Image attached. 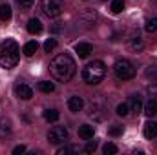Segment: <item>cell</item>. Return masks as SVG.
<instances>
[{"label": "cell", "instance_id": "obj_1", "mask_svg": "<svg viewBox=\"0 0 157 155\" xmlns=\"http://www.w3.org/2000/svg\"><path fill=\"white\" fill-rule=\"evenodd\" d=\"M75 71H77L75 60L68 53H60L49 62V73L59 82H70L75 75Z\"/></svg>", "mask_w": 157, "mask_h": 155}, {"label": "cell", "instance_id": "obj_2", "mask_svg": "<svg viewBox=\"0 0 157 155\" xmlns=\"http://www.w3.org/2000/svg\"><path fill=\"white\" fill-rule=\"evenodd\" d=\"M20 59V49L18 44L13 39H6L0 42V66L4 70H11L18 64Z\"/></svg>", "mask_w": 157, "mask_h": 155}, {"label": "cell", "instance_id": "obj_3", "mask_svg": "<svg viewBox=\"0 0 157 155\" xmlns=\"http://www.w3.org/2000/svg\"><path fill=\"white\" fill-rule=\"evenodd\" d=\"M104 77H106V66L102 60H93L82 70V78L90 86H97L99 82H102Z\"/></svg>", "mask_w": 157, "mask_h": 155}, {"label": "cell", "instance_id": "obj_4", "mask_svg": "<svg viewBox=\"0 0 157 155\" xmlns=\"http://www.w3.org/2000/svg\"><path fill=\"white\" fill-rule=\"evenodd\" d=\"M40 11L48 18H55L64 11V2L62 0H40Z\"/></svg>", "mask_w": 157, "mask_h": 155}, {"label": "cell", "instance_id": "obj_5", "mask_svg": "<svg viewBox=\"0 0 157 155\" xmlns=\"http://www.w3.org/2000/svg\"><path fill=\"white\" fill-rule=\"evenodd\" d=\"M113 71H115L117 78H121V80H130V78L135 77V68L126 59H119L115 62V66H113Z\"/></svg>", "mask_w": 157, "mask_h": 155}, {"label": "cell", "instance_id": "obj_6", "mask_svg": "<svg viewBox=\"0 0 157 155\" xmlns=\"http://www.w3.org/2000/svg\"><path fill=\"white\" fill-rule=\"evenodd\" d=\"M88 115L93 117L95 120H102V119L106 117V104H104V100L101 99V95H97V97H93V99L90 100Z\"/></svg>", "mask_w": 157, "mask_h": 155}, {"label": "cell", "instance_id": "obj_7", "mask_svg": "<svg viewBox=\"0 0 157 155\" xmlns=\"http://www.w3.org/2000/svg\"><path fill=\"white\" fill-rule=\"evenodd\" d=\"M68 137H70V133H68V128H64V126H55V128H51L49 133H48L49 144H55V146L64 144V142L68 141Z\"/></svg>", "mask_w": 157, "mask_h": 155}, {"label": "cell", "instance_id": "obj_8", "mask_svg": "<svg viewBox=\"0 0 157 155\" xmlns=\"http://www.w3.org/2000/svg\"><path fill=\"white\" fill-rule=\"evenodd\" d=\"M15 93L20 100H29L33 97V89L28 86V84H17L15 86Z\"/></svg>", "mask_w": 157, "mask_h": 155}, {"label": "cell", "instance_id": "obj_9", "mask_svg": "<svg viewBox=\"0 0 157 155\" xmlns=\"http://www.w3.org/2000/svg\"><path fill=\"white\" fill-rule=\"evenodd\" d=\"M128 47L133 51V53H139L143 47H144V42H143V39L139 37V33H135V35H132L130 37V42H128Z\"/></svg>", "mask_w": 157, "mask_h": 155}, {"label": "cell", "instance_id": "obj_10", "mask_svg": "<svg viewBox=\"0 0 157 155\" xmlns=\"http://www.w3.org/2000/svg\"><path fill=\"white\" fill-rule=\"evenodd\" d=\"M68 108H70V112H73V113L80 112V110L84 108V100H82V97H78V95L70 97V100H68Z\"/></svg>", "mask_w": 157, "mask_h": 155}, {"label": "cell", "instance_id": "obj_11", "mask_svg": "<svg viewBox=\"0 0 157 155\" xmlns=\"http://www.w3.org/2000/svg\"><path fill=\"white\" fill-rule=\"evenodd\" d=\"M128 106H130V112L132 113H135V115H139L141 112H143V100H141V97L139 95H133L132 99H130V102H128Z\"/></svg>", "mask_w": 157, "mask_h": 155}, {"label": "cell", "instance_id": "obj_12", "mask_svg": "<svg viewBox=\"0 0 157 155\" xmlns=\"http://www.w3.org/2000/svg\"><path fill=\"white\" fill-rule=\"evenodd\" d=\"M75 51H77V55L80 59H86V57H90V53L93 51V46L88 44V42H78L77 46H75Z\"/></svg>", "mask_w": 157, "mask_h": 155}, {"label": "cell", "instance_id": "obj_13", "mask_svg": "<svg viewBox=\"0 0 157 155\" xmlns=\"http://www.w3.org/2000/svg\"><path fill=\"white\" fill-rule=\"evenodd\" d=\"M93 135H95V128H93V126L84 124V126H80V128H78V137H80V139L90 141V139H93Z\"/></svg>", "mask_w": 157, "mask_h": 155}, {"label": "cell", "instance_id": "obj_14", "mask_svg": "<svg viewBox=\"0 0 157 155\" xmlns=\"http://www.w3.org/2000/svg\"><path fill=\"white\" fill-rule=\"evenodd\" d=\"M143 112H144L148 117H155L157 115V97L150 99V100L143 106Z\"/></svg>", "mask_w": 157, "mask_h": 155}, {"label": "cell", "instance_id": "obj_15", "mask_svg": "<svg viewBox=\"0 0 157 155\" xmlns=\"http://www.w3.org/2000/svg\"><path fill=\"white\" fill-rule=\"evenodd\" d=\"M144 137H146V139H154V137H157V122L148 120V122L144 124Z\"/></svg>", "mask_w": 157, "mask_h": 155}, {"label": "cell", "instance_id": "obj_16", "mask_svg": "<svg viewBox=\"0 0 157 155\" xmlns=\"http://www.w3.org/2000/svg\"><path fill=\"white\" fill-rule=\"evenodd\" d=\"M28 31H29L31 35L42 33V22H40L39 18H31V20L28 22Z\"/></svg>", "mask_w": 157, "mask_h": 155}, {"label": "cell", "instance_id": "obj_17", "mask_svg": "<svg viewBox=\"0 0 157 155\" xmlns=\"http://www.w3.org/2000/svg\"><path fill=\"white\" fill-rule=\"evenodd\" d=\"M37 49H39L37 40H29V42L24 46V49H22V51H24V55H26V57H33V55L37 53Z\"/></svg>", "mask_w": 157, "mask_h": 155}, {"label": "cell", "instance_id": "obj_18", "mask_svg": "<svg viewBox=\"0 0 157 155\" xmlns=\"http://www.w3.org/2000/svg\"><path fill=\"white\" fill-rule=\"evenodd\" d=\"M11 15H13L11 6H9V4H2V6H0V20L7 22V20L11 18Z\"/></svg>", "mask_w": 157, "mask_h": 155}, {"label": "cell", "instance_id": "obj_19", "mask_svg": "<svg viewBox=\"0 0 157 155\" xmlns=\"http://www.w3.org/2000/svg\"><path fill=\"white\" fill-rule=\"evenodd\" d=\"M39 89L42 93H53L55 91V84L49 82V80H40L39 82Z\"/></svg>", "mask_w": 157, "mask_h": 155}, {"label": "cell", "instance_id": "obj_20", "mask_svg": "<svg viewBox=\"0 0 157 155\" xmlns=\"http://www.w3.org/2000/svg\"><path fill=\"white\" fill-rule=\"evenodd\" d=\"M59 117H60V113H59L57 110H46V112H44V119H46L48 122H57Z\"/></svg>", "mask_w": 157, "mask_h": 155}, {"label": "cell", "instance_id": "obj_21", "mask_svg": "<svg viewBox=\"0 0 157 155\" xmlns=\"http://www.w3.org/2000/svg\"><path fill=\"white\" fill-rule=\"evenodd\" d=\"M144 29H146V33H155V31H157V17H154V18H148V20H146Z\"/></svg>", "mask_w": 157, "mask_h": 155}, {"label": "cell", "instance_id": "obj_22", "mask_svg": "<svg viewBox=\"0 0 157 155\" xmlns=\"http://www.w3.org/2000/svg\"><path fill=\"white\" fill-rule=\"evenodd\" d=\"M11 133V122L9 120H0V137H6Z\"/></svg>", "mask_w": 157, "mask_h": 155}, {"label": "cell", "instance_id": "obj_23", "mask_svg": "<svg viewBox=\"0 0 157 155\" xmlns=\"http://www.w3.org/2000/svg\"><path fill=\"white\" fill-rule=\"evenodd\" d=\"M119 152V148L115 144H112V142H108V144H104V148H102V153L104 155H115Z\"/></svg>", "mask_w": 157, "mask_h": 155}, {"label": "cell", "instance_id": "obj_24", "mask_svg": "<svg viewBox=\"0 0 157 155\" xmlns=\"http://www.w3.org/2000/svg\"><path fill=\"white\" fill-rule=\"evenodd\" d=\"M115 113H117L119 117H126L128 113H130V106H128L126 102H121V104L117 106V112H115Z\"/></svg>", "mask_w": 157, "mask_h": 155}, {"label": "cell", "instance_id": "obj_25", "mask_svg": "<svg viewBox=\"0 0 157 155\" xmlns=\"http://www.w3.org/2000/svg\"><path fill=\"white\" fill-rule=\"evenodd\" d=\"M110 9H112V11H113L115 15H117V13H121V11L124 9V0H113V2H112V7H110Z\"/></svg>", "mask_w": 157, "mask_h": 155}, {"label": "cell", "instance_id": "obj_26", "mask_svg": "<svg viewBox=\"0 0 157 155\" xmlns=\"http://www.w3.org/2000/svg\"><path fill=\"white\" fill-rule=\"evenodd\" d=\"M55 47H57V40L55 39H48L46 42H44V49H46L48 53H51Z\"/></svg>", "mask_w": 157, "mask_h": 155}, {"label": "cell", "instance_id": "obj_27", "mask_svg": "<svg viewBox=\"0 0 157 155\" xmlns=\"http://www.w3.org/2000/svg\"><path fill=\"white\" fill-rule=\"evenodd\" d=\"M97 150V141H88V144L84 146V152L86 153H93Z\"/></svg>", "mask_w": 157, "mask_h": 155}, {"label": "cell", "instance_id": "obj_28", "mask_svg": "<svg viewBox=\"0 0 157 155\" xmlns=\"http://www.w3.org/2000/svg\"><path fill=\"white\" fill-rule=\"evenodd\" d=\"M108 133H110L112 137H119V135H122V126H117V124H115V126H112Z\"/></svg>", "mask_w": 157, "mask_h": 155}, {"label": "cell", "instance_id": "obj_29", "mask_svg": "<svg viewBox=\"0 0 157 155\" xmlns=\"http://www.w3.org/2000/svg\"><path fill=\"white\" fill-rule=\"evenodd\" d=\"M33 2H35V0H17V4H18L22 9H29V7L33 6Z\"/></svg>", "mask_w": 157, "mask_h": 155}, {"label": "cell", "instance_id": "obj_30", "mask_svg": "<svg viewBox=\"0 0 157 155\" xmlns=\"http://www.w3.org/2000/svg\"><path fill=\"white\" fill-rule=\"evenodd\" d=\"M146 77L148 78H154V82H157V70H154L152 66L146 70Z\"/></svg>", "mask_w": 157, "mask_h": 155}, {"label": "cell", "instance_id": "obj_31", "mask_svg": "<svg viewBox=\"0 0 157 155\" xmlns=\"http://www.w3.org/2000/svg\"><path fill=\"white\" fill-rule=\"evenodd\" d=\"M24 152H26V146H22V144H20V146H17V148L13 150V153H15V155H20V153H24Z\"/></svg>", "mask_w": 157, "mask_h": 155}, {"label": "cell", "instance_id": "obj_32", "mask_svg": "<svg viewBox=\"0 0 157 155\" xmlns=\"http://www.w3.org/2000/svg\"><path fill=\"white\" fill-rule=\"evenodd\" d=\"M102 2H106V0H102Z\"/></svg>", "mask_w": 157, "mask_h": 155}]
</instances>
